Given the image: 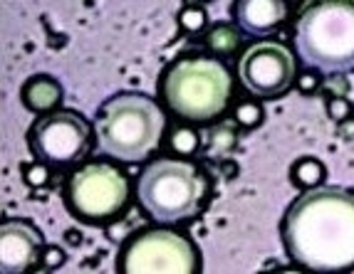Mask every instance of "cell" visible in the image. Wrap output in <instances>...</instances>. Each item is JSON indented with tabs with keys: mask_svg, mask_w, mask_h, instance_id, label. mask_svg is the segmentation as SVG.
<instances>
[{
	"mask_svg": "<svg viewBox=\"0 0 354 274\" xmlns=\"http://www.w3.org/2000/svg\"><path fill=\"white\" fill-rule=\"evenodd\" d=\"M288 257L313 272H344L354 267V193L344 188H313L290 205L280 222Z\"/></svg>",
	"mask_w": 354,
	"mask_h": 274,
	"instance_id": "cell-1",
	"label": "cell"
},
{
	"mask_svg": "<svg viewBox=\"0 0 354 274\" xmlns=\"http://www.w3.org/2000/svg\"><path fill=\"white\" fill-rule=\"evenodd\" d=\"M292 40L297 57L317 72H354V0H305Z\"/></svg>",
	"mask_w": 354,
	"mask_h": 274,
	"instance_id": "cell-2",
	"label": "cell"
},
{
	"mask_svg": "<svg viewBox=\"0 0 354 274\" xmlns=\"http://www.w3.org/2000/svg\"><path fill=\"white\" fill-rule=\"evenodd\" d=\"M159 94L166 109L191 124L218 119L233 97V75L221 59L183 55L161 75Z\"/></svg>",
	"mask_w": 354,
	"mask_h": 274,
	"instance_id": "cell-3",
	"label": "cell"
},
{
	"mask_svg": "<svg viewBox=\"0 0 354 274\" xmlns=\"http://www.w3.org/2000/svg\"><path fill=\"white\" fill-rule=\"evenodd\" d=\"M97 146L122 164H139L156 151L166 131L161 106L136 92H119L97 111Z\"/></svg>",
	"mask_w": 354,
	"mask_h": 274,
	"instance_id": "cell-4",
	"label": "cell"
},
{
	"mask_svg": "<svg viewBox=\"0 0 354 274\" xmlns=\"http://www.w3.org/2000/svg\"><path fill=\"white\" fill-rule=\"evenodd\" d=\"M136 198L151 220L171 225L196 217L208 200V178L181 158H159L139 173Z\"/></svg>",
	"mask_w": 354,
	"mask_h": 274,
	"instance_id": "cell-5",
	"label": "cell"
},
{
	"mask_svg": "<svg viewBox=\"0 0 354 274\" xmlns=\"http://www.w3.org/2000/svg\"><path fill=\"white\" fill-rule=\"evenodd\" d=\"M131 198L129 175L109 161H92L67 178L65 205L77 220L106 225L127 211Z\"/></svg>",
	"mask_w": 354,
	"mask_h": 274,
	"instance_id": "cell-6",
	"label": "cell"
},
{
	"mask_svg": "<svg viewBox=\"0 0 354 274\" xmlns=\"http://www.w3.org/2000/svg\"><path fill=\"white\" fill-rule=\"evenodd\" d=\"M124 274H194L201 272V252L191 237L169 228H147L131 235L119 255Z\"/></svg>",
	"mask_w": 354,
	"mask_h": 274,
	"instance_id": "cell-7",
	"label": "cell"
},
{
	"mask_svg": "<svg viewBox=\"0 0 354 274\" xmlns=\"http://www.w3.org/2000/svg\"><path fill=\"white\" fill-rule=\"evenodd\" d=\"M92 126L75 109H55L37 119L28 131V148L50 166L75 164L89 151Z\"/></svg>",
	"mask_w": 354,
	"mask_h": 274,
	"instance_id": "cell-8",
	"label": "cell"
},
{
	"mask_svg": "<svg viewBox=\"0 0 354 274\" xmlns=\"http://www.w3.org/2000/svg\"><path fill=\"white\" fill-rule=\"evenodd\" d=\"M243 87L258 99H275L295 84L297 62L288 45L275 40L255 42L238 62Z\"/></svg>",
	"mask_w": 354,
	"mask_h": 274,
	"instance_id": "cell-9",
	"label": "cell"
},
{
	"mask_svg": "<svg viewBox=\"0 0 354 274\" xmlns=\"http://www.w3.org/2000/svg\"><path fill=\"white\" fill-rule=\"evenodd\" d=\"M42 257V235L25 220H6L0 228V269L6 274H23Z\"/></svg>",
	"mask_w": 354,
	"mask_h": 274,
	"instance_id": "cell-10",
	"label": "cell"
},
{
	"mask_svg": "<svg viewBox=\"0 0 354 274\" xmlns=\"http://www.w3.org/2000/svg\"><path fill=\"white\" fill-rule=\"evenodd\" d=\"M233 20L248 35H270L288 20V0H236Z\"/></svg>",
	"mask_w": 354,
	"mask_h": 274,
	"instance_id": "cell-11",
	"label": "cell"
},
{
	"mask_svg": "<svg viewBox=\"0 0 354 274\" xmlns=\"http://www.w3.org/2000/svg\"><path fill=\"white\" fill-rule=\"evenodd\" d=\"M62 94H65L62 84L53 75H35L23 84L20 99H23L25 109H30L32 114H50L59 106Z\"/></svg>",
	"mask_w": 354,
	"mask_h": 274,
	"instance_id": "cell-12",
	"label": "cell"
},
{
	"mask_svg": "<svg viewBox=\"0 0 354 274\" xmlns=\"http://www.w3.org/2000/svg\"><path fill=\"white\" fill-rule=\"evenodd\" d=\"M206 47L213 57H230L241 47V32L230 23H221L206 32Z\"/></svg>",
	"mask_w": 354,
	"mask_h": 274,
	"instance_id": "cell-13",
	"label": "cell"
},
{
	"mask_svg": "<svg viewBox=\"0 0 354 274\" xmlns=\"http://www.w3.org/2000/svg\"><path fill=\"white\" fill-rule=\"evenodd\" d=\"M325 166H322V161H317V158L313 156H305L300 158L292 168H290V181H292V186H297L300 190H313V188L322 186L325 183Z\"/></svg>",
	"mask_w": 354,
	"mask_h": 274,
	"instance_id": "cell-14",
	"label": "cell"
},
{
	"mask_svg": "<svg viewBox=\"0 0 354 274\" xmlns=\"http://www.w3.org/2000/svg\"><path fill=\"white\" fill-rule=\"evenodd\" d=\"M238 146V128L236 124L230 121H221L208 131V148L206 153L208 156H228L233 148Z\"/></svg>",
	"mask_w": 354,
	"mask_h": 274,
	"instance_id": "cell-15",
	"label": "cell"
},
{
	"mask_svg": "<svg viewBox=\"0 0 354 274\" xmlns=\"http://www.w3.org/2000/svg\"><path fill=\"white\" fill-rule=\"evenodd\" d=\"M169 146L176 151V156H183L189 158L194 156L196 151H198V146H201V136H198V131L191 126H178L171 131V139H169Z\"/></svg>",
	"mask_w": 354,
	"mask_h": 274,
	"instance_id": "cell-16",
	"label": "cell"
},
{
	"mask_svg": "<svg viewBox=\"0 0 354 274\" xmlns=\"http://www.w3.org/2000/svg\"><path fill=\"white\" fill-rule=\"evenodd\" d=\"M178 25H181L183 32H189V35H198V32L206 30L208 15L198 3H189V6H183L181 12H178Z\"/></svg>",
	"mask_w": 354,
	"mask_h": 274,
	"instance_id": "cell-17",
	"label": "cell"
},
{
	"mask_svg": "<svg viewBox=\"0 0 354 274\" xmlns=\"http://www.w3.org/2000/svg\"><path fill=\"white\" fill-rule=\"evenodd\" d=\"M263 119H266V111H263V104L260 101H241V104L236 106V124L243 128H255L263 124Z\"/></svg>",
	"mask_w": 354,
	"mask_h": 274,
	"instance_id": "cell-18",
	"label": "cell"
},
{
	"mask_svg": "<svg viewBox=\"0 0 354 274\" xmlns=\"http://www.w3.org/2000/svg\"><path fill=\"white\" fill-rule=\"evenodd\" d=\"M23 178L30 188L50 186V178H53V173H50V164L48 161H40V158L32 161V164H25L23 166Z\"/></svg>",
	"mask_w": 354,
	"mask_h": 274,
	"instance_id": "cell-19",
	"label": "cell"
},
{
	"mask_svg": "<svg viewBox=\"0 0 354 274\" xmlns=\"http://www.w3.org/2000/svg\"><path fill=\"white\" fill-rule=\"evenodd\" d=\"M354 106L347 101V97H327V114L335 124L344 121V119L352 117Z\"/></svg>",
	"mask_w": 354,
	"mask_h": 274,
	"instance_id": "cell-20",
	"label": "cell"
},
{
	"mask_svg": "<svg viewBox=\"0 0 354 274\" xmlns=\"http://www.w3.org/2000/svg\"><path fill=\"white\" fill-rule=\"evenodd\" d=\"M65 250H59L57 245H48V247H42V257H40V264L45 269H57L65 264Z\"/></svg>",
	"mask_w": 354,
	"mask_h": 274,
	"instance_id": "cell-21",
	"label": "cell"
},
{
	"mask_svg": "<svg viewBox=\"0 0 354 274\" xmlns=\"http://www.w3.org/2000/svg\"><path fill=\"white\" fill-rule=\"evenodd\" d=\"M295 87L300 89L302 94H313L315 89L319 87V79L315 72H302V75L295 77Z\"/></svg>",
	"mask_w": 354,
	"mask_h": 274,
	"instance_id": "cell-22",
	"label": "cell"
},
{
	"mask_svg": "<svg viewBox=\"0 0 354 274\" xmlns=\"http://www.w3.org/2000/svg\"><path fill=\"white\" fill-rule=\"evenodd\" d=\"M337 136H339V139H344V141H352L354 139V119L352 117L337 124Z\"/></svg>",
	"mask_w": 354,
	"mask_h": 274,
	"instance_id": "cell-23",
	"label": "cell"
},
{
	"mask_svg": "<svg viewBox=\"0 0 354 274\" xmlns=\"http://www.w3.org/2000/svg\"><path fill=\"white\" fill-rule=\"evenodd\" d=\"M194 3H198V6H201V3H208V0H194Z\"/></svg>",
	"mask_w": 354,
	"mask_h": 274,
	"instance_id": "cell-24",
	"label": "cell"
}]
</instances>
